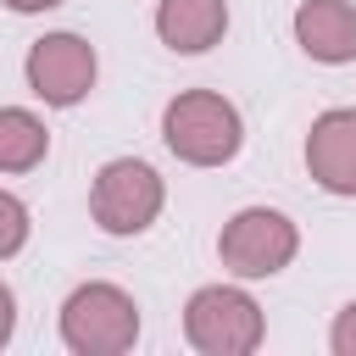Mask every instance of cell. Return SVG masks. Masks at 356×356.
Segmentation results:
<instances>
[{
    "label": "cell",
    "instance_id": "obj_1",
    "mask_svg": "<svg viewBox=\"0 0 356 356\" xmlns=\"http://www.w3.org/2000/svg\"><path fill=\"white\" fill-rule=\"evenodd\" d=\"M161 139L189 167H228L245 145V117L217 89H184L161 111Z\"/></svg>",
    "mask_w": 356,
    "mask_h": 356
},
{
    "label": "cell",
    "instance_id": "obj_2",
    "mask_svg": "<svg viewBox=\"0 0 356 356\" xmlns=\"http://www.w3.org/2000/svg\"><path fill=\"white\" fill-rule=\"evenodd\" d=\"M139 339V300L122 284L89 278L61 300V345L72 356H122Z\"/></svg>",
    "mask_w": 356,
    "mask_h": 356
},
{
    "label": "cell",
    "instance_id": "obj_3",
    "mask_svg": "<svg viewBox=\"0 0 356 356\" xmlns=\"http://www.w3.org/2000/svg\"><path fill=\"white\" fill-rule=\"evenodd\" d=\"M184 339L200 356H250L267 339V317L239 284H200L184 300Z\"/></svg>",
    "mask_w": 356,
    "mask_h": 356
},
{
    "label": "cell",
    "instance_id": "obj_4",
    "mask_svg": "<svg viewBox=\"0 0 356 356\" xmlns=\"http://www.w3.org/2000/svg\"><path fill=\"white\" fill-rule=\"evenodd\" d=\"M161 206H167V184H161V172H156L150 161H139V156L106 161V167L95 172V184H89V217H95L100 234H111V239L145 234V228L161 217Z\"/></svg>",
    "mask_w": 356,
    "mask_h": 356
},
{
    "label": "cell",
    "instance_id": "obj_5",
    "mask_svg": "<svg viewBox=\"0 0 356 356\" xmlns=\"http://www.w3.org/2000/svg\"><path fill=\"white\" fill-rule=\"evenodd\" d=\"M300 250V228L278 206H245L217 234V261L234 278H278Z\"/></svg>",
    "mask_w": 356,
    "mask_h": 356
},
{
    "label": "cell",
    "instance_id": "obj_6",
    "mask_svg": "<svg viewBox=\"0 0 356 356\" xmlns=\"http://www.w3.org/2000/svg\"><path fill=\"white\" fill-rule=\"evenodd\" d=\"M22 78H28V89H33L44 106L67 111V106H78V100L95 89L100 56H95V44H89L83 33H67V28H61V33H44V39L28 44Z\"/></svg>",
    "mask_w": 356,
    "mask_h": 356
},
{
    "label": "cell",
    "instance_id": "obj_7",
    "mask_svg": "<svg viewBox=\"0 0 356 356\" xmlns=\"http://www.w3.org/2000/svg\"><path fill=\"white\" fill-rule=\"evenodd\" d=\"M306 172L328 195H356V106H328L306 128Z\"/></svg>",
    "mask_w": 356,
    "mask_h": 356
},
{
    "label": "cell",
    "instance_id": "obj_8",
    "mask_svg": "<svg viewBox=\"0 0 356 356\" xmlns=\"http://www.w3.org/2000/svg\"><path fill=\"white\" fill-rule=\"evenodd\" d=\"M289 28L312 61H323V67L356 61V6L350 0H300Z\"/></svg>",
    "mask_w": 356,
    "mask_h": 356
},
{
    "label": "cell",
    "instance_id": "obj_9",
    "mask_svg": "<svg viewBox=\"0 0 356 356\" xmlns=\"http://www.w3.org/2000/svg\"><path fill=\"white\" fill-rule=\"evenodd\" d=\"M228 33V0H156V39L172 56H206Z\"/></svg>",
    "mask_w": 356,
    "mask_h": 356
},
{
    "label": "cell",
    "instance_id": "obj_10",
    "mask_svg": "<svg viewBox=\"0 0 356 356\" xmlns=\"http://www.w3.org/2000/svg\"><path fill=\"white\" fill-rule=\"evenodd\" d=\"M50 156V128L28 106H0V172H33Z\"/></svg>",
    "mask_w": 356,
    "mask_h": 356
},
{
    "label": "cell",
    "instance_id": "obj_11",
    "mask_svg": "<svg viewBox=\"0 0 356 356\" xmlns=\"http://www.w3.org/2000/svg\"><path fill=\"white\" fill-rule=\"evenodd\" d=\"M28 234H33V217H28V206H22L11 189H0V261H11V256L28 245Z\"/></svg>",
    "mask_w": 356,
    "mask_h": 356
},
{
    "label": "cell",
    "instance_id": "obj_12",
    "mask_svg": "<svg viewBox=\"0 0 356 356\" xmlns=\"http://www.w3.org/2000/svg\"><path fill=\"white\" fill-rule=\"evenodd\" d=\"M328 345H334V356H356V300L339 306V317L328 328Z\"/></svg>",
    "mask_w": 356,
    "mask_h": 356
},
{
    "label": "cell",
    "instance_id": "obj_13",
    "mask_svg": "<svg viewBox=\"0 0 356 356\" xmlns=\"http://www.w3.org/2000/svg\"><path fill=\"white\" fill-rule=\"evenodd\" d=\"M11 334H17V295H11V284L0 278V350L11 345Z\"/></svg>",
    "mask_w": 356,
    "mask_h": 356
},
{
    "label": "cell",
    "instance_id": "obj_14",
    "mask_svg": "<svg viewBox=\"0 0 356 356\" xmlns=\"http://www.w3.org/2000/svg\"><path fill=\"white\" fill-rule=\"evenodd\" d=\"M11 11H22V17H33V11H56L61 0H6Z\"/></svg>",
    "mask_w": 356,
    "mask_h": 356
}]
</instances>
